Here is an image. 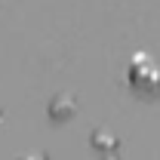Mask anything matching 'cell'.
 <instances>
[{"instance_id":"1","label":"cell","mask_w":160,"mask_h":160,"mask_svg":"<svg viewBox=\"0 0 160 160\" xmlns=\"http://www.w3.org/2000/svg\"><path fill=\"white\" fill-rule=\"evenodd\" d=\"M129 77L136 86L142 89H160V62L151 59V56H136L132 65H129Z\"/></svg>"}]
</instances>
